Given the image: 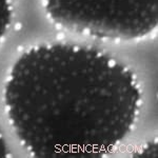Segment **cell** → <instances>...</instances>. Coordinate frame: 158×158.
Instances as JSON below:
<instances>
[{
	"instance_id": "obj_1",
	"label": "cell",
	"mask_w": 158,
	"mask_h": 158,
	"mask_svg": "<svg viewBox=\"0 0 158 158\" xmlns=\"http://www.w3.org/2000/svg\"><path fill=\"white\" fill-rule=\"evenodd\" d=\"M140 99L128 68L96 49L68 43L22 54L4 88L13 129L39 158L108 154L133 128Z\"/></svg>"
},
{
	"instance_id": "obj_2",
	"label": "cell",
	"mask_w": 158,
	"mask_h": 158,
	"mask_svg": "<svg viewBox=\"0 0 158 158\" xmlns=\"http://www.w3.org/2000/svg\"><path fill=\"white\" fill-rule=\"evenodd\" d=\"M44 6L56 24L106 39H139L158 22V0H44Z\"/></svg>"
},
{
	"instance_id": "obj_3",
	"label": "cell",
	"mask_w": 158,
	"mask_h": 158,
	"mask_svg": "<svg viewBox=\"0 0 158 158\" xmlns=\"http://www.w3.org/2000/svg\"><path fill=\"white\" fill-rule=\"evenodd\" d=\"M12 18L11 0H0V41L9 29Z\"/></svg>"
},
{
	"instance_id": "obj_4",
	"label": "cell",
	"mask_w": 158,
	"mask_h": 158,
	"mask_svg": "<svg viewBox=\"0 0 158 158\" xmlns=\"http://www.w3.org/2000/svg\"><path fill=\"white\" fill-rule=\"evenodd\" d=\"M136 157H157V144L156 143H150L146 148H143L141 152L135 154Z\"/></svg>"
},
{
	"instance_id": "obj_5",
	"label": "cell",
	"mask_w": 158,
	"mask_h": 158,
	"mask_svg": "<svg viewBox=\"0 0 158 158\" xmlns=\"http://www.w3.org/2000/svg\"><path fill=\"white\" fill-rule=\"evenodd\" d=\"M9 156H10L9 150H7L6 141H4L3 137L1 135V132H0V158H6Z\"/></svg>"
}]
</instances>
